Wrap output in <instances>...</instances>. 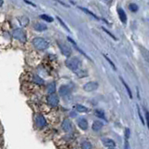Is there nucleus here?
<instances>
[{"label":"nucleus","mask_w":149,"mask_h":149,"mask_svg":"<svg viewBox=\"0 0 149 149\" xmlns=\"http://www.w3.org/2000/svg\"><path fill=\"white\" fill-rule=\"evenodd\" d=\"M65 65L68 69L73 71L78 77H85L88 76L86 71L82 70V62L78 57L68 58L65 61Z\"/></svg>","instance_id":"f257e3e1"},{"label":"nucleus","mask_w":149,"mask_h":149,"mask_svg":"<svg viewBox=\"0 0 149 149\" xmlns=\"http://www.w3.org/2000/svg\"><path fill=\"white\" fill-rule=\"evenodd\" d=\"M32 44L37 51H45L49 48V42L42 37H35L32 41Z\"/></svg>","instance_id":"f03ea898"},{"label":"nucleus","mask_w":149,"mask_h":149,"mask_svg":"<svg viewBox=\"0 0 149 149\" xmlns=\"http://www.w3.org/2000/svg\"><path fill=\"white\" fill-rule=\"evenodd\" d=\"M57 43H58V47L60 48L63 53V55L66 56V57H69L71 53H72V48H71L70 44L63 40H58Z\"/></svg>","instance_id":"7ed1b4c3"},{"label":"nucleus","mask_w":149,"mask_h":149,"mask_svg":"<svg viewBox=\"0 0 149 149\" xmlns=\"http://www.w3.org/2000/svg\"><path fill=\"white\" fill-rule=\"evenodd\" d=\"M59 102H60V98H59L58 95L55 94V93L49 94V96L47 97L48 104L52 106V107H56V106L59 104Z\"/></svg>","instance_id":"20e7f679"},{"label":"nucleus","mask_w":149,"mask_h":149,"mask_svg":"<svg viewBox=\"0 0 149 149\" xmlns=\"http://www.w3.org/2000/svg\"><path fill=\"white\" fill-rule=\"evenodd\" d=\"M13 37L16 39L20 40L21 42H25L26 41V34L25 31L23 29H16L13 32Z\"/></svg>","instance_id":"39448f33"},{"label":"nucleus","mask_w":149,"mask_h":149,"mask_svg":"<svg viewBox=\"0 0 149 149\" xmlns=\"http://www.w3.org/2000/svg\"><path fill=\"white\" fill-rule=\"evenodd\" d=\"M98 88H99V83L97 82V81H90V82H88V83H86L84 85L83 90L85 91L90 92V91L96 90Z\"/></svg>","instance_id":"423d86ee"},{"label":"nucleus","mask_w":149,"mask_h":149,"mask_svg":"<svg viewBox=\"0 0 149 149\" xmlns=\"http://www.w3.org/2000/svg\"><path fill=\"white\" fill-rule=\"evenodd\" d=\"M35 123H37V128L42 129V128H44L46 126L47 121H46V118H44L43 115L38 114V115H37V116H35Z\"/></svg>","instance_id":"0eeeda50"},{"label":"nucleus","mask_w":149,"mask_h":149,"mask_svg":"<svg viewBox=\"0 0 149 149\" xmlns=\"http://www.w3.org/2000/svg\"><path fill=\"white\" fill-rule=\"evenodd\" d=\"M62 129L65 130V132H69L72 130L73 125H72V122L70 121V119L65 118V120H63V123H62Z\"/></svg>","instance_id":"6e6552de"},{"label":"nucleus","mask_w":149,"mask_h":149,"mask_svg":"<svg viewBox=\"0 0 149 149\" xmlns=\"http://www.w3.org/2000/svg\"><path fill=\"white\" fill-rule=\"evenodd\" d=\"M102 144L104 145V146L108 147L110 149L116 147L115 141L113 140V139H111V138H102Z\"/></svg>","instance_id":"1a4fd4ad"},{"label":"nucleus","mask_w":149,"mask_h":149,"mask_svg":"<svg viewBox=\"0 0 149 149\" xmlns=\"http://www.w3.org/2000/svg\"><path fill=\"white\" fill-rule=\"evenodd\" d=\"M77 126H78L81 130H87L88 128V120L85 118H79L77 119Z\"/></svg>","instance_id":"9d476101"},{"label":"nucleus","mask_w":149,"mask_h":149,"mask_svg":"<svg viewBox=\"0 0 149 149\" xmlns=\"http://www.w3.org/2000/svg\"><path fill=\"white\" fill-rule=\"evenodd\" d=\"M59 92H60V95L63 97L68 96L71 92V88L68 85H63V86H61V88H60Z\"/></svg>","instance_id":"9b49d317"},{"label":"nucleus","mask_w":149,"mask_h":149,"mask_svg":"<svg viewBox=\"0 0 149 149\" xmlns=\"http://www.w3.org/2000/svg\"><path fill=\"white\" fill-rule=\"evenodd\" d=\"M102 127H104V123L100 120H95L92 123V126H91V129L94 130V132H99V130H101L102 129Z\"/></svg>","instance_id":"f8f14e48"},{"label":"nucleus","mask_w":149,"mask_h":149,"mask_svg":"<svg viewBox=\"0 0 149 149\" xmlns=\"http://www.w3.org/2000/svg\"><path fill=\"white\" fill-rule=\"evenodd\" d=\"M33 27L35 31H38V32H43V31H46L48 29L47 25L44 23H35L33 24Z\"/></svg>","instance_id":"ddd939ff"},{"label":"nucleus","mask_w":149,"mask_h":149,"mask_svg":"<svg viewBox=\"0 0 149 149\" xmlns=\"http://www.w3.org/2000/svg\"><path fill=\"white\" fill-rule=\"evenodd\" d=\"M118 17H119L120 21L122 22V23H127V15H126V12L124 11V9L122 8H118Z\"/></svg>","instance_id":"4468645a"},{"label":"nucleus","mask_w":149,"mask_h":149,"mask_svg":"<svg viewBox=\"0 0 149 149\" xmlns=\"http://www.w3.org/2000/svg\"><path fill=\"white\" fill-rule=\"evenodd\" d=\"M74 108H76V111L79 112V113H88L90 112V109H88V107H86V106H84L82 104H76Z\"/></svg>","instance_id":"2eb2a0df"},{"label":"nucleus","mask_w":149,"mask_h":149,"mask_svg":"<svg viewBox=\"0 0 149 149\" xmlns=\"http://www.w3.org/2000/svg\"><path fill=\"white\" fill-rule=\"evenodd\" d=\"M68 41H70V42H71V43H72V44H73V46H74V49H76V51H79V52L81 53V54H83V55L85 56V57H86V58H87V59H88V60H90V57H88V55L86 54V53H85L84 51H81V49H80L78 48V47H77V45H76V42H74V41L73 39H72V38H70V37H69V38H68Z\"/></svg>","instance_id":"dca6fc26"},{"label":"nucleus","mask_w":149,"mask_h":149,"mask_svg":"<svg viewBox=\"0 0 149 149\" xmlns=\"http://www.w3.org/2000/svg\"><path fill=\"white\" fill-rule=\"evenodd\" d=\"M78 9L82 10V11L86 12V13L88 14V15H90V16H91V17H93L94 19H96V20H100V18H99L97 15H95V14H94L93 12H92V11H90V10H88V9H85V8H82V7H78Z\"/></svg>","instance_id":"f3484780"},{"label":"nucleus","mask_w":149,"mask_h":149,"mask_svg":"<svg viewBox=\"0 0 149 149\" xmlns=\"http://www.w3.org/2000/svg\"><path fill=\"white\" fill-rule=\"evenodd\" d=\"M94 115L97 116L98 118H102V119H105V116H104V112L101 109H96L94 111Z\"/></svg>","instance_id":"a211bd4d"},{"label":"nucleus","mask_w":149,"mask_h":149,"mask_svg":"<svg viewBox=\"0 0 149 149\" xmlns=\"http://www.w3.org/2000/svg\"><path fill=\"white\" fill-rule=\"evenodd\" d=\"M120 80H121V82H122V84L124 85V87L126 88V90H127V91H128V93H129V96H130V98L132 99V90H130V87L128 86V85L126 84L125 80H124V79L122 78V77H120Z\"/></svg>","instance_id":"6ab92c4d"},{"label":"nucleus","mask_w":149,"mask_h":149,"mask_svg":"<svg viewBox=\"0 0 149 149\" xmlns=\"http://www.w3.org/2000/svg\"><path fill=\"white\" fill-rule=\"evenodd\" d=\"M47 91L49 92V94H52V93H54V91H55V84L54 83H51V84H49L48 86H47Z\"/></svg>","instance_id":"aec40b11"},{"label":"nucleus","mask_w":149,"mask_h":149,"mask_svg":"<svg viewBox=\"0 0 149 149\" xmlns=\"http://www.w3.org/2000/svg\"><path fill=\"white\" fill-rule=\"evenodd\" d=\"M91 144L88 141L83 142L82 144H81V149H91Z\"/></svg>","instance_id":"412c9836"},{"label":"nucleus","mask_w":149,"mask_h":149,"mask_svg":"<svg viewBox=\"0 0 149 149\" xmlns=\"http://www.w3.org/2000/svg\"><path fill=\"white\" fill-rule=\"evenodd\" d=\"M40 18L42 20H44V21H46V22H48V23H52L53 22V18L51 17V16H49V15H46V14L41 15Z\"/></svg>","instance_id":"4be33fe9"},{"label":"nucleus","mask_w":149,"mask_h":149,"mask_svg":"<svg viewBox=\"0 0 149 149\" xmlns=\"http://www.w3.org/2000/svg\"><path fill=\"white\" fill-rule=\"evenodd\" d=\"M129 9H130V11H132V12H136L137 10H138V6H137L136 4H134V3H132V4H130Z\"/></svg>","instance_id":"5701e85b"},{"label":"nucleus","mask_w":149,"mask_h":149,"mask_svg":"<svg viewBox=\"0 0 149 149\" xmlns=\"http://www.w3.org/2000/svg\"><path fill=\"white\" fill-rule=\"evenodd\" d=\"M34 77L35 78V79L34 80L35 83H38V84H40V85L44 83V82H43V80H42V79H41L40 77L38 76H37V74H34Z\"/></svg>","instance_id":"b1692460"},{"label":"nucleus","mask_w":149,"mask_h":149,"mask_svg":"<svg viewBox=\"0 0 149 149\" xmlns=\"http://www.w3.org/2000/svg\"><path fill=\"white\" fill-rule=\"evenodd\" d=\"M57 19H58V21H59V22H60V23H61L62 24V25L63 26V28H65V29L66 30V31H68V32H70V30H69V28L68 27H67L66 26V24L65 23H63V21L61 19V18H60V17H57Z\"/></svg>","instance_id":"393cba45"},{"label":"nucleus","mask_w":149,"mask_h":149,"mask_svg":"<svg viewBox=\"0 0 149 149\" xmlns=\"http://www.w3.org/2000/svg\"><path fill=\"white\" fill-rule=\"evenodd\" d=\"M104 57L105 58V60H106V61H107V62H108V63H110V65H111V66L113 67V68H114V69L116 70V66H115V65H114V63H113V62L111 61V60H110V59H109V58L107 57V56H106V55H104Z\"/></svg>","instance_id":"a878e982"},{"label":"nucleus","mask_w":149,"mask_h":149,"mask_svg":"<svg viewBox=\"0 0 149 149\" xmlns=\"http://www.w3.org/2000/svg\"><path fill=\"white\" fill-rule=\"evenodd\" d=\"M137 108H138V114H139V116H140V119H141V121H142V123H143V125H144V118H143V116H142V114H141L140 108H139V107H137Z\"/></svg>","instance_id":"bb28decb"},{"label":"nucleus","mask_w":149,"mask_h":149,"mask_svg":"<svg viewBox=\"0 0 149 149\" xmlns=\"http://www.w3.org/2000/svg\"><path fill=\"white\" fill-rule=\"evenodd\" d=\"M130 137V129H125V139L128 140Z\"/></svg>","instance_id":"cd10ccee"},{"label":"nucleus","mask_w":149,"mask_h":149,"mask_svg":"<svg viewBox=\"0 0 149 149\" xmlns=\"http://www.w3.org/2000/svg\"><path fill=\"white\" fill-rule=\"evenodd\" d=\"M102 30H104V31L105 32V33H107V34H108V35H110V37H113V38H114V39H116V37H114V35H112L111 33H110V32H109V31H107V30H106V29H105V28H104V27H102Z\"/></svg>","instance_id":"c85d7f7f"},{"label":"nucleus","mask_w":149,"mask_h":149,"mask_svg":"<svg viewBox=\"0 0 149 149\" xmlns=\"http://www.w3.org/2000/svg\"><path fill=\"white\" fill-rule=\"evenodd\" d=\"M145 118H146V120L148 121V111H146V110H145Z\"/></svg>","instance_id":"c756f323"},{"label":"nucleus","mask_w":149,"mask_h":149,"mask_svg":"<svg viewBox=\"0 0 149 149\" xmlns=\"http://www.w3.org/2000/svg\"><path fill=\"white\" fill-rule=\"evenodd\" d=\"M26 3H27V4H29V5H32V6H33V7H35V4H33V3H32V2L26 1Z\"/></svg>","instance_id":"7c9ffc66"},{"label":"nucleus","mask_w":149,"mask_h":149,"mask_svg":"<svg viewBox=\"0 0 149 149\" xmlns=\"http://www.w3.org/2000/svg\"><path fill=\"white\" fill-rule=\"evenodd\" d=\"M3 5V1H0V7Z\"/></svg>","instance_id":"2f4dec72"}]
</instances>
